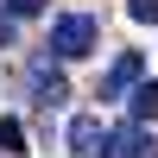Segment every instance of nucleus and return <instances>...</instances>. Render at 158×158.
Instances as JSON below:
<instances>
[{"label": "nucleus", "instance_id": "obj_1", "mask_svg": "<svg viewBox=\"0 0 158 158\" xmlns=\"http://www.w3.org/2000/svg\"><path fill=\"white\" fill-rule=\"evenodd\" d=\"M95 44H101V25L89 19V13H63V19H51V57L76 63V57H89Z\"/></svg>", "mask_w": 158, "mask_h": 158}, {"label": "nucleus", "instance_id": "obj_2", "mask_svg": "<svg viewBox=\"0 0 158 158\" xmlns=\"http://www.w3.org/2000/svg\"><path fill=\"white\" fill-rule=\"evenodd\" d=\"M139 76H146V57H139V51H120V57H114V70L101 76V101H114V95H127V89H133Z\"/></svg>", "mask_w": 158, "mask_h": 158}, {"label": "nucleus", "instance_id": "obj_3", "mask_svg": "<svg viewBox=\"0 0 158 158\" xmlns=\"http://www.w3.org/2000/svg\"><path fill=\"white\" fill-rule=\"evenodd\" d=\"M101 146H108L101 114H76V120H70V152H76V158H101Z\"/></svg>", "mask_w": 158, "mask_h": 158}, {"label": "nucleus", "instance_id": "obj_4", "mask_svg": "<svg viewBox=\"0 0 158 158\" xmlns=\"http://www.w3.org/2000/svg\"><path fill=\"white\" fill-rule=\"evenodd\" d=\"M152 146H146V133H139V120L133 127H114L108 133V146H101V158H146Z\"/></svg>", "mask_w": 158, "mask_h": 158}, {"label": "nucleus", "instance_id": "obj_5", "mask_svg": "<svg viewBox=\"0 0 158 158\" xmlns=\"http://www.w3.org/2000/svg\"><path fill=\"white\" fill-rule=\"evenodd\" d=\"M32 95H38V101H44V108H57V101H63V95H70V89H63V76H57V70H51V63H32Z\"/></svg>", "mask_w": 158, "mask_h": 158}, {"label": "nucleus", "instance_id": "obj_6", "mask_svg": "<svg viewBox=\"0 0 158 158\" xmlns=\"http://www.w3.org/2000/svg\"><path fill=\"white\" fill-rule=\"evenodd\" d=\"M133 120H158V82H133Z\"/></svg>", "mask_w": 158, "mask_h": 158}, {"label": "nucleus", "instance_id": "obj_7", "mask_svg": "<svg viewBox=\"0 0 158 158\" xmlns=\"http://www.w3.org/2000/svg\"><path fill=\"white\" fill-rule=\"evenodd\" d=\"M0 152H25V127L19 120H0Z\"/></svg>", "mask_w": 158, "mask_h": 158}, {"label": "nucleus", "instance_id": "obj_8", "mask_svg": "<svg viewBox=\"0 0 158 158\" xmlns=\"http://www.w3.org/2000/svg\"><path fill=\"white\" fill-rule=\"evenodd\" d=\"M127 19H139V25H158V0H127Z\"/></svg>", "mask_w": 158, "mask_h": 158}, {"label": "nucleus", "instance_id": "obj_9", "mask_svg": "<svg viewBox=\"0 0 158 158\" xmlns=\"http://www.w3.org/2000/svg\"><path fill=\"white\" fill-rule=\"evenodd\" d=\"M6 13H13V19H38V13H44V0H6Z\"/></svg>", "mask_w": 158, "mask_h": 158}, {"label": "nucleus", "instance_id": "obj_10", "mask_svg": "<svg viewBox=\"0 0 158 158\" xmlns=\"http://www.w3.org/2000/svg\"><path fill=\"white\" fill-rule=\"evenodd\" d=\"M13 38H19V19H13L6 6H0V44H13Z\"/></svg>", "mask_w": 158, "mask_h": 158}]
</instances>
